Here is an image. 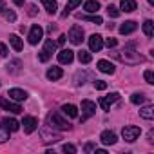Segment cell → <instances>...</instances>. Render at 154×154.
Here are the masks:
<instances>
[{
  "label": "cell",
  "mask_w": 154,
  "mask_h": 154,
  "mask_svg": "<svg viewBox=\"0 0 154 154\" xmlns=\"http://www.w3.org/2000/svg\"><path fill=\"white\" fill-rule=\"evenodd\" d=\"M47 122H49V127H51V129H56V131H69V129H71V123H69L60 112H56V111L49 112Z\"/></svg>",
  "instance_id": "6da1fadb"
},
{
  "label": "cell",
  "mask_w": 154,
  "mask_h": 154,
  "mask_svg": "<svg viewBox=\"0 0 154 154\" xmlns=\"http://www.w3.org/2000/svg\"><path fill=\"white\" fill-rule=\"evenodd\" d=\"M116 56H118L122 62H125V63H141V62L145 60L140 53H134V51H132V44H129L127 47H123V51L118 53Z\"/></svg>",
  "instance_id": "7a4b0ae2"
},
{
  "label": "cell",
  "mask_w": 154,
  "mask_h": 154,
  "mask_svg": "<svg viewBox=\"0 0 154 154\" xmlns=\"http://www.w3.org/2000/svg\"><path fill=\"white\" fill-rule=\"evenodd\" d=\"M140 134H141V129H140V127H136V125H127V127H123V131H122L123 140H125V141H129V143L136 141Z\"/></svg>",
  "instance_id": "3957f363"
},
{
  "label": "cell",
  "mask_w": 154,
  "mask_h": 154,
  "mask_svg": "<svg viewBox=\"0 0 154 154\" xmlns=\"http://www.w3.org/2000/svg\"><path fill=\"white\" fill-rule=\"evenodd\" d=\"M82 122H85L87 118H91V116H94V112H96V103L94 102H91V100H84L82 102Z\"/></svg>",
  "instance_id": "277c9868"
},
{
  "label": "cell",
  "mask_w": 154,
  "mask_h": 154,
  "mask_svg": "<svg viewBox=\"0 0 154 154\" xmlns=\"http://www.w3.org/2000/svg\"><path fill=\"white\" fill-rule=\"evenodd\" d=\"M69 40H71V44H74V45H80L82 40H84V29H82L80 26H72V27L69 29Z\"/></svg>",
  "instance_id": "5b68a950"
},
{
  "label": "cell",
  "mask_w": 154,
  "mask_h": 154,
  "mask_svg": "<svg viewBox=\"0 0 154 154\" xmlns=\"http://www.w3.org/2000/svg\"><path fill=\"white\" fill-rule=\"evenodd\" d=\"M42 36H44V29H42L38 24H35V26L31 27V31H29V36H27V38H29V44H31V45H36V44L42 40Z\"/></svg>",
  "instance_id": "8992f818"
},
{
  "label": "cell",
  "mask_w": 154,
  "mask_h": 154,
  "mask_svg": "<svg viewBox=\"0 0 154 154\" xmlns=\"http://www.w3.org/2000/svg\"><path fill=\"white\" fill-rule=\"evenodd\" d=\"M0 107H4L6 111H9V112H13V114H20V112H22V107H20L18 103H15V102L8 100V98H0Z\"/></svg>",
  "instance_id": "52a82bcc"
},
{
  "label": "cell",
  "mask_w": 154,
  "mask_h": 154,
  "mask_svg": "<svg viewBox=\"0 0 154 154\" xmlns=\"http://www.w3.org/2000/svg\"><path fill=\"white\" fill-rule=\"evenodd\" d=\"M102 47H103V36L102 35H91V38H89V49L93 53H98V51H102Z\"/></svg>",
  "instance_id": "ba28073f"
},
{
  "label": "cell",
  "mask_w": 154,
  "mask_h": 154,
  "mask_svg": "<svg viewBox=\"0 0 154 154\" xmlns=\"http://www.w3.org/2000/svg\"><path fill=\"white\" fill-rule=\"evenodd\" d=\"M118 98H120V94H118V93H111L109 96L100 98V107H102L103 111H111V105H112L114 102H118Z\"/></svg>",
  "instance_id": "9c48e42d"
},
{
  "label": "cell",
  "mask_w": 154,
  "mask_h": 154,
  "mask_svg": "<svg viewBox=\"0 0 154 154\" xmlns=\"http://www.w3.org/2000/svg\"><path fill=\"white\" fill-rule=\"evenodd\" d=\"M20 125H24V131H26L27 134H31V132H35V131H36L38 122H36V118H33V116H24V120H22V123H20Z\"/></svg>",
  "instance_id": "30bf717a"
},
{
  "label": "cell",
  "mask_w": 154,
  "mask_h": 154,
  "mask_svg": "<svg viewBox=\"0 0 154 154\" xmlns=\"http://www.w3.org/2000/svg\"><path fill=\"white\" fill-rule=\"evenodd\" d=\"M74 60V51H71V49H62L60 53H58V62L60 63H71Z\"/></svg>",
  "instance_id": "8fae6325"
},
{
  "label": "cell",
  "mask_w": 154,
  "mask_h": 154,
  "mask_svg": "<svg viewBox=\"0 0 154 154\" xmlns=\"http://www.w3.org/2000/svg\"><path fill=\"white\" fill-rule=\"evenodd\" d=\"M138 29V24L134 22V20H127V22H123L122 26H120V33L122 35H131V33H134Z\"/></svg>",
  "instance_id": "7c38bea8"
},
{
  "label": "cell",
  "mask_w": 154,
  "mask_h": 154,
  "mask_svg": "<svg viewBox=\"0 0 154 154\" xmlns=\"http://www.w3.org/2000/svg\"><path fill=\"white\" fill-rule=\"evenodd\" d=\"M8 96H9L11 100H15V102H24V100H27V93L22 91V89H9Z\"/></svg>",
  "instance_id": "4fadbf2b"
},
{
  "label": "cell",
  "mask_w": 154,
  "mask_h": 154,
  "mask_svg": "<svg viewBox=\"0 0 154 154\" xmlns=\"http://www.w3.org/2000/svg\"><path fill=\"white\" fill-rule=\"evenodd\" d=\"M100 140H102L103 145H114V143L118 141V138H116V134H114L112 131H103L102 136H100Z\"/></svg>",
  "instance_id": "5bb4252c"
},
{
  "label": "cell",
  "mask_w": 154,
  "mask_h": 154,
  "mask_svg": "<svg viewBox=\"0 0 154 154\" xmlns=\"http://www.w3.org/2000/svg\"><path fill=\"white\" fill-rule=\"evenodd\" d=\"M136 8H138L136 0H120V9L125 13H132V11H136Z\"/></svg>",
  "instance_id": "9a60e30c"
},
{
  "label": "cell",
  "mask_w": 154,
  "mask_h": 154,
  "mask_svg": "<svg viewBox=\"0 0 154 154\" xmlns=\"http://www.w3.org/2000/svg\"><path fill=\"white\" fill-rule=\"evenodd\" d=\"M2 123H4V127H6L9 132H15V131H18V129H20V123H18L15 118H9V116H8V118H4V120H2Z\"/></svg>",
  "instance_id": "2e32d148"
},
{
  "label": "cell",
  "mask_w": 154,
  "mask_h": 154,
  "mask_svg": "<svg viewBox=\"0 0 154 154\" xmlns=\"http://www.w3.org/2000/svg\"><path fill=\"white\" fill-rule=\"evenodd\" d=\"M62 112L65 116H69V118H78V109H76V105H72V103L62 105Z\"/></svg>",
  "instance_id": "e0dca14e"
},
{
  "label": "cell",
  "mask_w": 154,
  "mask_h": 154,
  "mask_svg": "<svg viewBox=\"0 0 154 154\" xmlns=\"http://www.w3.org/2000/svg\"><path fill=\"white\" fill-rule=\"evenodd\" d=\"M98 69H100L102 72H105V74H112V72H114V65H112L109 60H100V62H98Z\"/></svg>",
  "instance_id": "ac0fdd59"
},
{
  "label": "cell",
  "mask_w": 154,
  "mask_h": 154,
  "mask_svg": "<svg viewBox=\"0 0 154 154\" xmlns=\"http://www.w3.org/2000/svg\"><path fill=\"white\" fill-rule=\"evenodd\" d=\"M62 74H63V72H62L60 67H49V69H47V78L53 80V82H54V80H60Z\"/></svg>",
  "instance_id": "d6986e66"
},
{
  "label": "cell",
  "mask_w": 154,
  "mask_h": 154,
  "mask_svg": "<svg viewBox=\"0 0 154 154\" xmlns=\"http://www.w3.org/2000/svg\"><path fill=\"white\" fill-rule=\"evenodd\" d=\"M84 9H85L87 13H98L100 2H98V0H87V2L84 4Z\"/></svg>",
  "instance_id": "ffe728a7"
},
{
  "label": "cell",
  "mask_w": 154,
  "mask_h": 154,
  "mask_svg": "<svg viewBox=\"0 0 154 154\" xmlns=\"http://www.w3.org/2000/svg\"><path fill=\"white\" fill-rule=\"evenodd\" d=\"M76 18L78 20H89V22H93V24H103V18L102 17H98V15H94V17H89V15H82V13H78L76 15Z\"/></svg>",
  "instance_id": "44dd1931"
},
{
  "label": "cell",
  "mask_w": 154,
  "mask_h": 154,
  "mask_svg": "<svg viewBox=\"0 0 154 154\" xmlns=\"http://www.w3.org/2000/svg\"><path fill=\"white\" fill-rule=\"evenodd\" d=\"M42 6L45 8V11H47L49 15H54V13H56V8H58L56 0H42Z\"/></svg>",
  "instance_id": "7402d4cb"
},
{
  "label": "cell",
  "mask_w": 154,
  "mask_h": 154,
  "mask_svg": "<svg viewBox=\"0 0 154 154\" xmlns=\"http://www.w3.org/2000/svg\"><path fill=\"white\" fill-rule=\"evenodd\" d=\"M9 44L13 45L15 51H22V47H24V44H22V40H20L18 35H9Z\"/></svg>",
  "instance_id": "603a6c76"
},
{
  "label": "cell",
  "mask_w": 154,
  "mask_h": 154,
  "mask_svg": "<svg viewBox=\"0 0 154 154\" xmlns=\"http://www.w3.org/2000/svg\"><path fill=\"white\" fill-rule=\"evenodd\" d=\"M140 116L145 118V120H152L154 118V107L152 105H147V107L140 109Z\"/></svg>",
  "instance_id": "cb8c5ba5"
},
{
  "label": "cell",
  "mask_w": 154,
  "mask_h": 154,
  "mask_svg": "<svg viewBox=\"0 0 154 154\" xmlns=\"http://www.w3.org/2000/svg\"><path fill=\"white\" fill-rule=\"evenodd\" d=\"M143 33H145V36H152L154 35V22L152 20H145L143 22Z\"/></svg>",
  "instance_id": "d4e9b609"
},
{
  "label": "cell",
  "mask_w": 154,
  "mask_h": 154,
  "mask_svg": "<svg viewBox=\"0 0 154 154\" xmlns=\"http://www.w3.org/2000/svg\"><path fill=\"white\" fill-rule=\"evenodd\" d=\"M131 102H132L134 105H141V103L147 102V98H145V94H141V93H134V94L131 96Z\"/></svg>",
  "instance_id": "484cf974"
},
{
  "label": "cell",
  "mask_w": 154,
  "mask_h": 154,
  "mask_svg": "<svg viewBox=\"0 0 154 154\" xmlns=\"http://www.w3.org/2000/svg\"><path fill=\"white\" fill-rule=\"evenodd\" d=\"M80 4H82V0H69V2H67V6H65V11L62 13V17H67L71 9H74L76 6H80Z\"/></svg>",
  "instance_id": "4316f807"
},
{
  "label": "cell",
  "mask_w": 154,
  "mask_h": 154,
  "mask_svg": "<svg viewBox=\"0 0 154 154\" xmlns=\"http://www.w3.org/2000/svg\"><path fill=\"white\" fill-rule=\"evenodd\" d=\"M78 60H80V63H89V62L93 60V56H91L89 51H84V49H82V51L78 53Z\"/></svg>",
  "instance_id": "83f0119b"
},
{
  "label": "cell",
  "mask_w": 154,
  "mask_h": 154,
  "mask_svg": "<svg viewBox=\"0 0 154 154\" xmlns=\"http://www.w3.org/2000/svg\"><path fill=\"white\" fill-rule=\"evenodd\" d=\"M9 140V131L4 127V123H0V143H4Z\"/></svg>",
  "instance_id": "f1b7e54d"
},
{
  "label": "cell",
  "mask_w": 154,
  "mask_h": 154,
  "mask_svg": "<svg viewBox=\"0 0 154 154\" xmlns=\"http://www.w3.org/2000/svg\"><path fill=\"white\" fill-rule=\"evenodd\" d=\"M107 13H109V17H111V18L120 17V9H118L116 6H112V4H109V6H107Z\"/></svg>",
  "instance_id": "f546056e"
},
{
  "label": "cell",
  "mask_w": 154,
  "mask_h": 154,
  "mask_svg": "<svg viewBox=\"0 0 154 154\" xmlns=\"http://www.w3.org/2000/svg\"><path fill=\"white\" fill-rule=\"evenodd\" d=\"M2 17H4L8 22H15V20H17V15H15L13 11H9V9H4V11H2Z\"/></svg>",
  "instance_id": "4dcf8cb0"
},
{
  "label": "cell",
  "mask_w": 154,
  "mask_h": 154,
  "mask_svg": "<svg viewBox=\"0 0 154 154\" xmlns=\"http://www.w3.org/2000/svg\"><path fill=\"white\" fill-rule=\"evenodd\" d=\"M44 49H45V51H47L49 54H53V53H54V49H56V44H54L53 40H47V42H45V47H44Z\"/></svg>",
  "instance_id": "1f68e13d"
},
{
  "label": "cell",
  "mask_w": 154,
  "mask_h": 154,
  "mask_svg": "<svg viewBox=\"0 0 154 154\" xmlns=\"http://www.w3.org/2000/svg\"><path fill=\"white\" fill-rule=\"evenodd\" d=\"M143 76H145V82H147V84H150V85H152V84H154V72H152V71H150V69H147V71H145V74H143Z\"/></svg>",
  "instance_id": "d6a6232c"
},
{
  "label": "cell",
  "mask_w": 154,
  "mask_h": 154,
  "mask_svg": "<svg viewBox=\"0 0 154 154\" xmlns=\"http://www.w3.org/2000/svg\"><path fill=\"white\" fill-rule=\"evenodd\" d=\"M94 89H98V91L107 89V82H103V80H96V82H94Z\"/></svg>",
  "instance_id": "836d02e7"
},
{
  "label": "cell",
  "mask_w": 154,
  "mask_h": 154,
  "mask_svg": "<svg viewBox=\"0 0 154 154\" xmlns=\"http://www.w3.org/2000/svg\"><path fill=\"white\" fill-rule=\"evenodd\" d=\"M62 150H63V152H69V154H74V152H76V147L71 145V143H65V145L62 147Z\"/></svg>",
  "instance_id": "e575fe53"
},
{
  "label": "cell",
  "mask_w": 154,
  "mask_h": 154,
  "mask_svg": "<svg viewBox=\"0 0 154 154\" xmlns=\"http://www.w3.org/2000/svg\"><path fill=\"white\" fill-rule=\"evenodd\" d=\"M38 58H40V62H47V60L51 58V54H49V53H47L45 49H42V51H40V56H38Z\"/></svg>",
  "instance_id": "d590c367"
},
{
  "label": "cell",
  "mask_w": 154,
  "mask_h": 154,
  "mask_svg": "<svg viewBox=\"0 0 154 154\" xmlns=\"http://www.w3.org/2000/svg\"><path fill=\"white\" fill-rule=\"evenodd\" d=\"M103 44L111 49V47H116V44H118V42H116V38H105V42H103Z\"/></svg>",
  "instance_id": "8d00e7d4"
},
{
  "label": "cell",
  "mask_w": 154,
  "mask_h": 154,
  "mask_svg": "<svg viewBox=\"0 0 154 154\" xmlns=\"http://www.w3.org/2000/svg\"><path fill=\"white\" fill-rule=\"evenodd\" d=\"M8 47H6V44H0V56H2V58H6L8 56Z\"/></svg>",
  "instance_id": "74e56055"
},
{
  "label": "cell",
  "mask_w": 154,
  "mask_h": 154,
  "mask_svg": "<svg viewBox=\"0 0 154 154\" xmlns=\"http://www.w3.org/2000/svg\"><path fill=\"white\" fill-rule=\"evenodd\" d=\"M27 13H29V17H35V15H36V6H35V4H31V6H29V9H27Z\"/></svg>",
  "instance_id": "f35d334b"
},
{
  "label": "cell",
  "mask_w": 154,
  "mask_h": 154,
  "mask_svg": "<svg viewBox=\"0 0 154 154\" xmlns=\"http://www.w3.org/2000/svg\"><path fill=\"white\" fill-rule=\"evenodd\" d=\"M65 38H67L65 35H60V36H58V45H63V44H65Z\"/></svg>",
  "instance_id": "ab89813d"
},
{
  "label": "cell",
  "mask_w": 154,
  "mask_h": 154,
  "mask_svg": "<svg viewBox=\"0 0 154 154\" xmlns=\"http://www.w3.org/2000/svg\"><path fill=\"white\" fill-rule=\"evenodd\" d=\"M84 149H85V150H87V152H91V150H93V149H96V145H94V143H87V145H85V147H84Z\"/></svg>",
  "instance_id": "60d3db41"
},
{
  "label": "cell",
  "mask_w": 154,
  "mask_h": 154,
  "mask_svg": "<svg viewBox=\"0 0 154 154\" xmlns=\"http://www.w3.org/2000/svg\"><path fill=\"white\" fill-rule=\"evenodd\" d=\"M6 9V4H4V0H0V13H2Z\"/></svg>",
  "instance_id": "b9f144b4"
},
{
  "label": "cell",
  "mask_w": 154,
  "mask_h": 154,
  "mask_svg": "<svg viewBox=\"0 0 154 154\" xmlns=\"http://www.w3.org/2000/svg\"><path fill=\"white\" fill-rule=\"evenodd\" d=\"M13 2H15L17 6H24V0H13Z\"/></svg>",
  "instance_id": "7bdbcfd3"
},
{
  "label": "cell",
  "mask_w": 154,
  "mask_h": 154,
  "mask_svg": "<svg viewBox=\"0 0 154 154\" xmlns=\"http://www.w3.org/2000/svg\"><path fill=\"white\" fill-rule=\"evenodd\" d=\"M147 2H149V4H150V6H154V0H147Z\"/></svg>",
  "instance_id": "ee69618b"
}]
</instances>
